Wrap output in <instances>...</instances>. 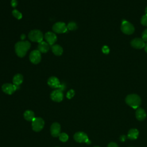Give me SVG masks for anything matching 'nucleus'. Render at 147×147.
I'll return each instance as SVG.
<instances>
[{
    "label": "nucleus",
    "mask_w": 147,
    "mask_h": 147,
    "mask_svg": "<svg viewBox=\"0 0 147 147\" xmlns=\"http://www.w3.org/2000/svg\"><path fill=\"white\" fill-rule=\"evenodd\" d=\"M30 47V44L28 41H21L15 44V52L20 57H23L26 54Z\"/></svg>",
    "instance_id": "f257e3e1"
},
{
    "label": "nucleus",
    "mask_w": 147,
    "mask_h": 147,
    "mask_svg": "<svg viewBox=\"0 0 147 147\" xmlns=\"http://www.w3.org/2000/svg\"><path fill=\"white\" fill-rule=\"evenodd\" d=\"M126 103L133 109H137L141 103L140 97L134 94L128 95L125 98Z\"/></svg>",
    "instance_id": "f03ea898"
},
{
    "label": "nucleus",
    "mask_w": 147,
    "mask_h": 147,
    "mask_svg": "<svg viewBox=\"0 0 147 147\" xmlns=\"http://www.w3.org/2000/svg\"><path fill=\"white\" fill-rule=\"evenodd\" d=\"M28 37L29 40L33 42H40L43 40L42 33L37 29L31 30L28 34Z\"/></svg>",
    "instance_id": "7ed1b4c3"
},
{
    "label": "nucleus",
    "mask_w": 147,
    "mask_h": 147,
    "mask_svg": "<svg viewBox=\"0 0 147 147\" xmlns=\"http://www.w3.org/2000/svg\"><path fill=\"white\" fill-rule=\"evenodd\" d=\"M121 30L124 34L130 35L134 33V27L129 22L126 20H123L121 25Z\"/></svg>",
    "instance_id": "20e7f679"
},
{
    "label": "nucleus",
    "mask_w": 147,
    "mask_h": 147,
    "mask_svg": "<svg viewBox=\"0 0 147 147\" xmlns=\"http://www.w3.org/2000/svg\"><path fill=\"white\" fill-rule=\"evenodd\" d=\"M44 121L40 117H35L34 119L32 121V129L36 132L41 131L44 126Z\"/></svg>",
    "instance_id": "39448f33"
},
{
    "label": "nucleus",
    "mask_w": 147,
    "mask_h": 147,
    "mask_svg": "<svg viewBox=\"0 0 147 147\" xmlns=\"http://www.w3.org/2000/svg\"><path fill=\"white\" fill-rule=\"evenodd\" d=\"M52 29L53 32L57 33H63L66 32L68 30L65 24L63 22H57L55 23L52 26Z\"/></svg>",
    "instance_id": "423d86ee"
},
{
    "label": "nucleus",
    "mask_w": 147,
    "mask_h": 147,
    "mask_svg": "<svg viewBox=\"0 0 147 147\" xmlns=\"http://www.w3.org/2000/svg\"><path fill=\"white\" fill-rule=\"evenodd\" d=\"M41 59V52L38 50H34L32 51L29 55V60L30 62L34 64L39 63Z\"/></svg>",
    "instance_id": "0eeeda50"
},
{
    "label": "nucleus",
    "mask_w": 147,
    "mask_h": 147,
    "mask_svg": "<svg viewBox=\"0 0 147 147\" xmlns=\"http://www.w3.org/2000/svg\"><path fill=\"white\" fill-rule=\"evenodd\" d=\"M64 95L62 90L60 89H56L53 91L51 94V99L56 102H60L63 99Z\"/></svg>",
    "instance_id": "6e6552de"
},
{
    "label": "nucleus",
    "mask_w": 147,
    "mask_h": 147,
    "mask_svg": "<svg viewBox=\"0 0 147 147\" xmlns=\"http://www.w3.org/2000/svg\"><path fill=\"white\" fill-rule=\"evenodd\" d=\"M17 89V86L11 83H5L2 86V90L5 94L11 95Z\"/></svg>",
    "instance_id": "1a4fd4ad"
},
{
    "label": "nucleus",
    "mask_w": 147,
    "mask_h": 147,
    "mask_svg": "<svg viewBox=\"0 0 147 147\" xmlns=\"http://www.w3.org/2000/svg\"><path fill=\"white\" fill-rule=\"evenodd\" d=\"M74 139L78 142H87L88 140V138L86 133L83 131H78L74 134Z\"/></svg>",
    "instance_id": "9d476101"
},
{
    "label": "nucleus",
    "mask_w": 147,
    "mask_h": 147,
    "mask_svg": "<svg viewBox=\"0 0 147 147\" xmlns=\"http://www.w3.org/2000/svg\"><path fill=\"white\" fill-rule=\"evenodd\" d=\"M61 126L57 122L53 123L50 127V131L51 135L54 137H59L60 134Z\"/></svg>",
    "instance_id": "9b49d317"
},
{
    "label": "nucleus",
    "mask_w": 147,
    "mask_h": 147,
    "mask_svg": "<svg viewBox=\"0 0 147 147\" xmlns=\"http://www.w3.org/2000/svg\"><path fill=\"white\" fill-rule=\"evenodd\" d=\"M45 39L46 40V42L51 45H53L56 41H57V36L56 35L52 32H48L45 34L44 36Z\"/></svg>",
    "instance_id": "f8f14e48"
},
{
    "label": "nucleus",
    "mask_w": 147,
    "mask_h": 147,
    "mask_svg": "<svg viewBox=\"0 0 147 147\" xmlns=\"http://www.w3.org/2000/svg\"><path fill=\"white\" fill-rule=\"evenodd\" d=\"M145 41L141 38H135L130 41V45L136 49H141L145 46Z\"/></svg>",
    "instance_id": "ddd939ff"
},
{
    "label": "nucleus",
    "mask_w": 147,
    "mask_h": 147,
    "mask_svg": "<svg viewBox=\"0 0 147 147\" xmlns=\"http://www.w3.org/2000/svg\"><path fill=\"white\" fill-rule=\"evenodd\" d=\"M47 83L49 87L52 88H59L61 87L60 81L56 76L50 77L47 81Z\"/></svg>",
    "instance_id": "4468645a"
},
{
    "label": "nucleus",
    "mask_w": 147,
    "mask_h": 147,
    "mask_svg": "<svg viewBox=\"0 0 147 147\" xmlns=\"http://www.w3.org/2000/svg\"><path fill=\"white\" fill-rule=\"evenodd\" d=\"M37 48H38L37 50L39 51L41 53H45L49 51V44L47 42L42 41L41 42L38 43Z\"/></svg>",
    "instance_id": "2eb2a0df"
},
{
    "label": "nucleus",
    "mask_w": 147,
    "mask_h": 147,
    "mask_svg": "<svg viewBox=\"0 0 147 147\" xmlns=\"http://www.w3.org/2000/svg\"><path fill=\"white\" fill-rule=\"evenodd\" d=\"M136 117L139 121L144 120L146 117L145 111L142 108H137L136 111Z\"/></svg>",
    "instance_id": "dca6fc26"
},
{
    "label": "nucleus",
    "mask_w": 147,
    "mask_h": 147,
    "mask_svg": "<svg viewBox=\"0 0 147 147\" xmlns=\"http://www.w3.org/2000/svg\"><path fill=\"white\" fill-rule=\"evenodd\" d=\"M138 131L136 129H131L128 131L127 137L130 140H136L138 136Z\"/></svg>",
    "instance_id": "f3484780"
},
{
    "label": "nucleus",
    "mask_w": 147,
    "mask_h": 147,
    "mask_svg": "<svg viewBox=\"0 0 147 147\" xmlns=\"http://www.w3.org/2000/svg\"><path fill=\"white\" fill-rule=\"evenodd\" d=\"M24 117L25 119H26V121L32 122L35 118L34 113L32 110H28L24 112Z\"/></svg>",
    "instance_id": "a211bd4d"
},
{
    "label": "nucleus",
    "mask_w": 147,
    "mask_h": 147,
    "mask_svg": "<svg viewBox=\"0 0 147 147\" xmlns=\"http://www.w3.org/2000/svg\"><path fill=\"white\" fill-rule=\"evenodd\" d=\"M52 51L53 53L56 56L61 55L63 53V48L58 44L53 45L52 47Z\"/></svg>",
    "instance_id": "6ab92c4d"
},
{
    "label": "nucleus",
    "mask_w": 147,
    "mask_h": 147,
    "mask_svg": "<svg viewBox=\"0 0 147 147\" xmlns=\"http://www.w3.org/2000/svg\"><path fill=\"white\" fill-rule=\"evenodd\" d=\"M23 82V76L20 74L15 75L13 78V83L16 86H20Z\"/></svg>",
    "instance_id": "aec40b11"
},
{
    "label": "nucleus",
    "mask_w": 147,
    "mask_h": 147,
    "mask_svg": "<svg viewBox=\"0 0 147 147\" xmlns=\"http://www.w3.org/2000/svg\"><path fill=\"white\" fill-rule=\"evenodd\" d=\"M68 135L65 133H60V134H59V140L61 141V142H65L66 141H68Z\"/></svg>",
    "instance_id": "412c9836"
},
{
    "label": "nucleus",
    "mask_w": 147,
    "mask_h": 147,
    "mask_svg": "<svg viewBox=\"0 0 147 147\" xmlns=\"http://www.w3.org/2000/svg\"><path fill=\"white\" fill-rule=\"evenodd\" d=\"M67 29L69 30H75L77 29V25L74 22H70L67 25Z\"/></svg>",
    "instance_id": "4be33fe9"
},
{
    "label": "nucleus",
    "mask_w": 147,
    "mask_h": 147,
    "mask_svg": "<svg viewBox=\"0 0 147 147\" xmlns=\"http://www.w3.org/2000/svg\"><path fill=\"white\" fill-rule=\"evenodd\" d=\"M12 14H13V16L15 18H16L18 19V20L21 19V18H22V14H21L18 10H16V9H14V10H13V11H12Z\"/></svg>",
    "instance_id": "5701e85b"
},
{
    "label": "nucleus",
    "mask_w": 147,
    "mask_h": 147,
    "mask_svg": "<svg viewBox=\"0 0 147 147\" xmlns=\"http://www.w3.org/2000/svg\"><path fill=\"white\" fill-rule=\"evenodd\" d=\"M75 95V91L72 89L71 90H69L67 93V95H66V96L68 99H70L71 98H72L74 97V96Z\"/></svg>",
    "instance_id": "b1692460"
},
{
    "label": "nucleus",
    "mask_w": 147,
    "mask_h": 147,
    "mask_svg": "<svg viewBox=\"0 0 147 147\" xmlns=\"http://www.w3.org/2000/svg\"><path fill=\"white\" fill-rule=\"evenodd\" d=\"M141 24L144 26H147V14L144 15L141 17Z\"/></svg>",
    "instance_id": "393cba45"
},
{
    "label": "nucleus",
    "mask_w": 147,
    "mask_h": 147,
    "mask_svg": "<svg viewBox=\"0 0 147 147\" xmlns=\"http://www.w3.org/2000/svg\"><path fill=\"white\" fill-rule=\"evenodd\" d=\"M142 38L144 41L147 42V29L144 30L142 33Z\"/></svg>",
    "instance_id": "a878e982"
},
{
    "label": "nucleus",
    "mask_w": 147,
    "mask_h": 147,
    "mask_svg": "<svg viewBox=\"0 0 147 147\" xmlns=\"http://www.w3.org/2000/svg\"><path fill=\"white\" fill-rule=\"evenodd\" d=\"M109 51H110V49L107 46L105 45L102 47V52H103V53L108 54L109 53Z\"/></svg>",
    "instance_id": "bb28decb"
},
{
    "label": "nucleus",
    "mask_w": 147,
    "mask_h": 147,
    "mask_svg": "<svg viewBox=\"0 0 147 147\" xmlns=\"http://www.w3.org/2000/svg\"><path fill=\"white\" fill-rule=\"evenodd\" d=\"M17 5V0H11V6L13 7H16Z\"/></svg>",
    "instance_id": "cd10ccee"
},
{
    "label": "nucleus",
    "mask_w": 147,
    "mask_h": 147,
    "mask_svg": "<svg viewBox=\"0 0 147 147\" xmlns=\"http://www.w3.org/2000/svg\"><path fill=\"white\" fill-rule=\"evenodd\" d=\"M107 147H118V145L116 143L111 142L109 144Z\"/></svg>",
    "instance_id": "c85d7f7f"
},
{
    "label": "nucleus",
    "mask_w": 147,
    "mask_h": 147,
    "mask_svg": "<svg viewBox=\"0 0 147 147\" xmlns=\"http://www.w3.org/2000/svg\"><path fill=\"white\" fill-rule=\"evenodd\" d=\"M126 137L125 135H122V136H121L120 137H119V140H120V141H122V142L125 141V140H126Z\"/></svg>",
    "instance_id": "c756f323"
},
{
    "label": "nucleus",
    "mask_w": 147,
    "mask_h": 147,
    "mask_svg": "<svg viewBox=\"0 0 147 147\" xmlns=\"http://www.w3.org/2000/svg\"><path fill=\"white\" fill-rule=\"evenodd\" d=\"M144 49H145V51L147 53V42H146V43H145V44Z\"/></svg>",
    "instance_id": "7c9ffc66"
},
{
    "label": "nucleus",
    "mask_w": 147,
    "mask_h": 147,
    "mask_svg": "<svg viewBox=\"0 0 147 147\" xmlns=\"http://www.w3.org/2000/svg\"><path fill=\"white\" fill-rule=\"evenodd\" d=\"M25 38V35L24 34H22L21 36V40H24Z\"/></svg>",
    "instance_id": "2f4dec72"
},
{
    "label": "nucleus",
    "mask_w": 147,
    "mask_h": 147,
    "mask_svg": "<svg viewBox=\"0 0 147 147\" xmlns=\"http://www.w3.org/2000/svg\"><path fill=\"white\" fill-rule=\"evenodd\" d=\"M145 11L146 14H147V6H146V8H145Z\"/></svg>",
    "instance_id": "473e14b6"
},
{
    "label": "nucleus",
    "mask_w": 147,
    "mask_h": 147,
    "mask_svg": "<svg viewBox=\"0 0 147 147\" xmlns=\"http://www.w3.org/2000/svg\"><path fill=\"white\" fill-rule=\"evenodd\" d=\"M94 147H99V146H94Z\"/></svg>",
    "instance_id": "72a5a7b5"
},
{
    "label": "nucleus",
    "mask_w": 147,
    "mask_h": 147,
    "mask_svg": "<svg viewBox=\"0 0 147 147\" xmlns=\"http://www.w3.org/2000/svg\"><path fill=\"white\" fill-rule=\"evenodd\" d=\"M55 147H59V146H55Z\"/></svg>",
    "instance_id": "f704fd0d"
}]
</instances>
